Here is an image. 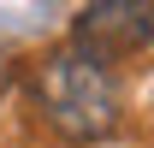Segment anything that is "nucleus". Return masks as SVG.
I'll return each mask as SVG.
<instances>
[{
  "label": "nucleus",
  "mask_w": 154,
  "mask_h": 148,
  "mask_svg": "<svg viewBox=\"0 0 154 148\" xmlns=\"http://www.w3.org/2000/svg\"><path fill=\"white\" fill-rule=\"evenodd\" d=\"M42 119L65 136V142H101L119 125V77L107 59H95L89 48H54L30 77Z\"/></svg>",
  "instance_id": "obj_1"
},
{
  "label": "nucleus",
  "mask_w": 154,
  "mask_h": 148,
  "mask_svg": "<svg viewBox=\"0 0 154 148\" xmlns=\"http://www.w3.org/2000/svg\"><path fill=\"white\" fill-rule=\"evenodd\" d=\"M77 48H89L95 59H113L136 42H154V6H136V0H95L77 12V30H71Z\"/></svg>",
  "instance_id": "obj_2"
}]
</instances>
